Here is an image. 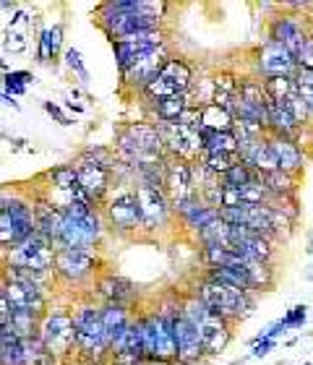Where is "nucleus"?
<instances>
[{
  "label": "nucleus",
  "instance_id": "obj_1",
  "mask_svg": "<svg viewBox=\"0 0 313 365\" xmlns=\"http://www.w3.org/2000/svg\"><path fill=\"white\" fill-rule=\"evenodd\" d=\"M165 14H168V3L162 0H107L94 11V21L113 42V39L162 29Z\"/></svg>",
  "mask_w": 313,
  "mask_h": 365
},
{
  "label": "nucleus",
  "instance_id": "obj_2",
  "mask_svg": "<svg viewBox=\"0 0 313 365\" xmlns=\"http://www.w3.org/2000/svg\"><path fill=\"white\" fill-rule=\"evenodd\" d=\"M71 319H73V331H76L73 358L81 365L110 363V342L102 327L100 303L92 295H78L71 303Z\"/></svg>",
  "mask_w": 313,
  "mask_h": 365
},
{
  "label": "nucleus",
  "instance_id": "obj_3",
  "mask_svg": "<svg viewBox=\"0 0 313 365\" xmlns=\"http://www.w3.org/2000/svg\"><path fill=\"white\" fill-rule=\"evenodd\" d=\"M107 225L100 206L71 204L63 209L61 235L55 240V251H100L107 237Z\"/></svg>",
  "mask_w": 313,
  "mask_h": 365
},
{
  "label": "nucleus",
  "instance_id": "obj_4",
  "mask_svg": "<svg viewBox=\"0 0 313 365\" xmlns=\"http://www.w3.org/2000/svg\"><path fill=\"white\" fill-rule=\"evenodd\" d=\"M115 160L128 168H149L165 160V144H162L160 128L152 120L125 123L115 130L113 138Z\"/></svg>",
  "mask_w": 313,
  "mask_h": 365
},
{
  "label": "nucleus",
  "instance_id": "obj_5",
  "mask_svg": "<svg viewBox=\"0 0 313 365\" xmlns=\"http://www.w3.org/2000/svg\"><path fill=\"white\" fill-rule=\"evenodd\" d=\"M78 178V185L94 206H102L113 188V170L118 165L113 146H86L68 162Z\"/></svg>",
  "mask_w": 313,
  "mask_h": 365
},
{
  "label": "nucleus",
  "instance_id": "obj_6",
  "mask_svg": "<svg viewBox=\"0 0 313 365\" xmlns=\"http://www.w3.org/2000/svg\"><path fill=\"white\" fill-rule=\"evenodd\" d=\"M3 267L14 269V272L29 277V279L39 282L42 287H53L55 284V248L53 243L42 235H29L24 243L3 253Z\"/></svg>",
  "mask_w": 313,
  "mask_h": 365
},
{
  "label": "nucleus",
  "instance_id": "obj_7",
  "mask_svg": "<svg viewBox=\"0 0 313 365\" xmlns=\"http://www.w3.org/2000/svg\"><path fill=\"white\" fill-rule=\"evenodd\" d=\"M191 292H196L209 305V311L217 313L220 319H225L232 327H237L245 319H251L253 311H256V303H259L256 292H243V289L227 287V284H220V282L209 279V277H201V279L193 282Z\"/></svg>",
  "mask_w": 313,
  "mask_h": 365
},
{
  "label": "nucleus",
  "instance_id": "obj_8",
  "mask_svg": "<svg viewBox=\"0 0 313 365\" xmlns=\"http://www.w3.org/2000/svg\"><path fill=\"white\" fill-rule=\"evenodd\" d=\"M180 313L196 327L207 358H217L220 352L227 350L230 339H232V329L235 327L227 324L225 319H220L217 313L209 311V305L204 303L196 292H191V289L180 292Z\"/></svg>",
  "mask_w": 313,
  "mask_h": 365
},
{
  "label": "nucleus",
  "instance_id": "obj_9",
  "mask_svg": "<svg viewBox=\"0 0 313 365\" xmlns=\"http://www.w3.org/2000/svg\"><path fill=\"white\" fill-rule=\"evenodd\" d=\"M141 339H144V358L146 363L157 365H178L175 350V321L157 313V308L136 311Z\"/></svg>",
  "mask_w": 313,
  "mask_h": 365
},
{
  "label": "nucleus",
  "instance_id": "obj_10",
  "mask_svg": "<svg viewBox=\"0 0 313 365\" xmlns=\"http://www.w3.org/2000/svg\"><path fill=\"white\" fill-rule=\"evenodd\" d=\"M105 272L100 251H55V284L66 289L92 287Z\"/></svg>",
  "mask_w": 313,
  "mask_h": 365
},
{
  "label": "nucleus",
  "instance_id": "obj_11",
  "mask_svg": "<svg viewBox=\"0 0 313 365\" xmlns=\"http://www.w3.org/2000/svg\"><path fill=\"white\" fill-rule=\"evenodd\" d=\"M37 336L42 339L47 352H50L58 363H68V360H73L76 331H73V319H71V305L50 303L47 313L39 319Z\"/></svg>",
  "mask_w": 313,
  "mask_h": 365
},
{
  "label": "nucleus",
  "instance_id": "obj_12",
  "mask_svg": "<svg viewBox=\"0 0 313 365\" xmlns=\"http://www.w3.org/2000/svg\"><path fill=\"white\" fill-rule=\"evenodd\" d=\"M102 217L110 232L123 237L138 235V201L136 190L128 182H113V188L102 201Z\"/></svg>",
  "mask_w": 313,
  "mask_h": 365
},
{
  "label": "nucleus",
  "instance_id": "obj_13",
  "mask_svg": "<svg viewBox=\"0 0 313 365\" xmlns=\"http://www.w3.org/2000/svg\"><path fill=\"white\" fill-rule=\"evenodd\" d=\"M0 284L6 289V297L14 311H29L42 319L50 308V289L42 287L39 282L29 279V277H24V274L14 272V269L3 267Z\"/></svg>",
  "mask_w": 313,
  "mask_h": 365
},
{
  "label": "nucleus",
  "instance_id": "obj_14",
  "mask_svg": "<svg viewBox=\"0 0 313 365\" xmlns=\"http://www.w3.org/2000/svg\"><path fill=\"white\" fill-rule=\"evenodd\" d=\"M29 235H34V201L24 193H14L0 214V251H11Z\"/></svg>",
  "mask_w": 313,
  "mask_h": 365
},
{
  "label": "nucleus",
  "instance_id": "obj_15",
  "mask_svg": "<svg viewBox=\"0 0 313 365\" xmlns=\"http://www.w3.org/2000/svg\"><path fill=\"white\" fill-rule=\"evenodd\" d=\"M138 201V232L141 235H160L175 222L173 206L165 190L146 188V185H133Z\"/></svg>",
  "mask_w": 313,
  "mask_h": 365
},
{
  "label": "nucleus",
  "instance_id": "obj_16",
  "mask_svg": "<svg viewBox=\"0 0 313 365\" xmlns=\"http://www.w3.org/2000/svg\"><path fill=\"white\" fill-rule=\"evenodd\" d=\"M193 81V66L183 58H175L170 55V61L165 63V68L157 73L152 84L146 86L138 97L144 102H157V99L165 97H175V94H188Z\"/></svg>",
  "mask_w": 313,
  "mask_h": 365
},
{
  "label": "nucleus",
  "instance_id": "obj_17",
  "mask_svg": "<svg viewBox=\"0 0 313 365\" xmlns=\"http://www.w3.org/2000/svg\"><path fill=\"white\" fill-rule=\"evenodd\" d=\"M298 73V63H295V55H290L279 42H272V39H264L251 55V76L259 78V81H267V78L274 76H295Z\"/></svg>",
  "mask_w": 313,
  "mask_h": 365
},
{
  "label": "nucleus",
  "instance_id": "obj_18",
  "mask_svg": "<svg viewBox=\"0 0 313 365\" xmlns=\"http://www.w3.org/2000/svg\"><path fill=\"white\" fill-rule=\"evenodd\" d=\"M42 180L47 182V193H39V196H45L47 201H53V204L61 206V209H66V206H71V204L94 206L92 201H89V196L81 190V185H78V178L71 165H58V168L47 170L45 175H42Z\"/></svg>",
  "mask_w": 313,
  "mask_h": 365
},
{
  "label": "nucleus",
  "instance_id": "obj_19",
  "mask_svg": "<svg viewBox=\"0 0 313 365\" xmlns=\"http://www.w3.org/2000/svg\"><path fill=\"white\" fill-rule=\"evenodd\" d=\"M311 34V24L303 14H292V11H279L277 16L269 19V31L267 39L279 42L290 55H298L306 37Z\"/></svg>",
  "mask_w": 313,
  "mask_h": 365
},
{
  "label": "nucleus",
  "instance_id": "obj_20",
  "mask_svg": "<svg viewBox=\"0 0 313 365\" xmlns=\"http://www.w3.org/2000/svg\"><path fill=\"white\" fill-rule=\"evenodd\" d=\"M89 295L102 305H120L128 311H136L138 305V287L123 274L115 272H102L89 289Z\"/></svg>",
  "mask_w": 313,
  "mask_h": 365
},
{
  "label": "nucleus",
  "instance_id": "obj_21",
  "mask_svg": "<svg viewBox=\"0 0 313 365\" xmlns=\"http://www.w3.org/2000/svg\"><path fill=\"white\" fill-rule=\"evenodd\" d=\"M110 45H113L115 66H118L120 73H125L138 58H144L146 53H152L157 47L168 45V34H165V29H154V31H144V34H133V37L113 39Z\"/></svg>",
  "mask_w": 313,
  "mask_h": 365
},
{
  "label": "nucleus",
  "instance_id": "obj_22",
  "mask_svg": "<svg viewBox=\"0 0 313 365\" xmlns=\"http://www.w3.org/2000/svg\"><path fill=\"white\" fill-rule=\"evenodd\" d=\"M267 105H269V97L259 78L253 76L240 78V91H237V102H235V120L253 123V125L267 130Z\"/></svg>",
  "mask_w": 313,
  "mask_h": 365
},
{
  "label": "nucleus",
  "instance_id": "obj_23",
  "mask_svg": "<svg viewBox=\"0 0 313 365\" xmlns=\"http://www.w3.org/2000/svg\"><path fill=\"white\" fill-rule=\"evenodd\" d=\"M230 248L245 261H256V264H269L274 267L277 259V243L269 237H261L251 232L248 227H235L230 225Z\"/></svg>",
  "mask_w": 313,
  "mask_h": 365
},
{
  "label": "nucleus",
  "instance_id": "obj_24",
  "mask_svg": "<svg viewBox=\"0 0 313 365\" xmlns=\"http://www.w3.org/2000/svg\"><path fill=\"white\" fill-rule=\"evenodd\" d=\"M170 61V50L168 45L165 47H157V50H152V53H146L144 58H138L133 66H130L125 73H120V81H123V89L133 91V94H141V91L146 89V86L152 84L154 78H157V73H160L162 68H165V63Z\"/></svg>",
  "mask_w": 313,
  "mask_h": 365
},
{
  "label": "nucleus",
  "instance_id": "obj_25",
  "mask_svg": "<svg viewBox=\"0 0 313 365\" xmlns=\"http://www.w3.org/2000/svg\"><path fill=\"white\" fill-rule=\"evenodd\" d=\"M144 363H146L144 339H141L138 319L133 316L130 327L110 344V365H144Z\"/></svg>",
  "mask_w": 313,
  "mask_h": 365
},
{
  "label": "nucleus",
  "instance_id": "obj_26",
  "mask_svg": "<svg viewBox=\"0 0 313 365\" xmlns=\"http://www.w3.org/2000/svg\"><path fill=\"white\" fill-rule=\"evenodd\" d=\"M269 146H272V152H274L279 173L292 175V178L303 175L308 157H306V152H303V144H300V141H292V138H282V136H269Z\"/></svg>",
  "mask_w": 313,
  "mask_h": 365
},
{
  "label": "nucleus",
  "instance_id": "obj_27",
  "mask_svg": "<svg viewBox=\"0 0 313 365\" xmlns=\"http://www.w3.org/2000/svg\"><path fill=\"white\" fill-rule=\"evenodd\" d=\"M175 350H178V365H196L201 360H207L201 336L196 331L191 321L180 313V319L175 321Z\"/></svg>",
  "mask_w": 313,
  "mask_h": 365
},
{
  "label": "nucleus",
  "instance_id": "obj_28",
  "mask_svg": "<svg viewBox=\"0 0 313 365\" xmlns=\"http://www.w3.org/2000/svg\"><path fill=\"white\" fill-rule=\"evenodd\" d=\"M303 125L298 123L295 113L290 110L287 102H269L267 105V133L269 136H282L300 141L303 138Z\"/></svg>",
  "mask_w": 313,
  "mask_h": 365
},
{
  "label": "nucleus",
  "instance_id": "obj_29",
  "mask_svg": "<svg viewBox=\"0 0 313 365\" xmlns=\"http://www.w3.org/2000/svg\"><path fill=\"white\" fill-rule=\"evenodd\" d=\"M237 157L243 162L245 168H251L256 175H269V173H277V160H274V152H272V146H269V136H261L251 144H245L237 149Z\"/></svg>",
  "mask_w": 313,
  "mask_h": 365
},
{
  "label": "nucleus",
  "instance_id": "obj_30",
  "mask_svg": "<svg viewBox=\"0 0 313 365\" xmlns=\"http://www.w3.org/2000/svg\"><path fill=\"white\" fill-rule=\"evenodd\" d=\"M34 201V232L42 237H47L50 243L55 245L58 235H61V225H63V209L55 206L53 201H47L45 196H31Z\"/></svg>",
  "mask_w": 313,
  "mask_h": 365
},
{
  "label": "nucleus",
  "instance_id": "obj_31",
  "mask_svg": "<svg viewBox=\"0 0 313 365\" xmlns=\"http://www.w3.org/2000/svg\"><path fill=\"white\" fill-rule=\"evenodd\" d=\"M240 78L235 71H214V105L227 110L235 118V102L240 91Z\"/></svg>",
  "mask_w": 313,
  "mask_h": 365
},
{
  "label": "nucleus",
  "instance_id": "obj_32",
  "mask_svg": "<svg viewBox=\"0 0 313 365\" xmlns=\"http://www.w3.org/2000/svg\"><path fill=\"white\" fill-rule=\"evenodd\" d=\"M63 39H66V29H63V24H53V26H45V29L39 31L37 61L42 63V66H55V63L61 61Z\"/></svg>",
  "mask_w": 313,
  "mask_h": 365
},
{
  "label": "nucleus",
  "instance_id": "obj_33",
  "mask_svg": "<svg viewBox=\"0 0 313 365\" xmlns=\"http://www.w3.org/2000/svg\"><path fill=\"white\" fill-rule=\"evenodd\" d=\"M144 107L149 110L152 123H175L188 110V97L185 94H175V97H165L157 99V102H146Z\"/></svg>",
  "mask_w": 313,
  "mask_h": 365
},
{
  "label": "nucleus",
  "instance_id": "obj_34",
  "mask_svg": "<svg viewBox=\"0 0 313 365\" xmlns=\"http://www.w3.org/2000/svg\"><path fill=\"white\" fill-rule=\"evenodd\" d=\"M100 316H102V327H105L107 342L113 344L115 339L130 327V321H133L136 311H128V308H120V305H102L100 303Z\"/></svg>",
  "mask_w": 313,
  "mask_h": 365
},
{
  "label": "nucleus",
  "instance_id": "obj_35",
  "mask_svg": "<svg viewBox=\"0 0 313 365\" xmlns=\"http://www.w3.org/2000/svg\"><path fill=\"white\" fill-rule=\"evenodd\" d=\"M217 220H220V209H212V206H207L204 201L193 204L188 212L178 217L180 227H183L185 232H191V235H199L201 230H207L209 225H212V222H217Z\"/></svg>",
  "mask_w": 313,
  "mask_h": 365
},
{
  "label": "nucleus",
  "instance_id": "obj_36",
  "mask_svg": "<svg viewBox=\"0 0 313 365\" xmlns=\"http://www.w3.org/2000/svg\"><path fill=\"white\" fill-rule=\"evenodd\" d=\"M29 26H31V16L26 11H16L6 29V47L11 53H24L29 47Z\"/></svg>",
  "mask_w": 313,
  "mask_h": 365
},
{
  "label": "nucleus",
  "instance_id": "obj_37",
  "mask_svg": "<svg viewBox=\"0 0 313 365\" xmlns=\"http://www.w3.org/2000/svg\"><path fill=\"white\" fill-rule=\"evenodd\" d=\"M188 107H204L214 105V73L212 71H201L196 73L193 71V81H191V89H188Z\"/></svg>",
  "mask_w": 313,
  "mask_h": 365
},
{
  "label": "nucleus",
  "instance_id": "obj_38",
  "mask_svg": "<svg viewBox=\"0 0 313 365\" xmlns=\"http://www.w3.org/2000/svg\"><path fill=\"white\" fill-rule=\"evenodd\" d=\"M298 180L300 178L284 175L279 170L264 175V185H267L269 196L277 198V201H282V198H298Z\"/></svg>",
  "mask_w": 313,
  "mask_h": 365
},
{
  "label": "nucleus",
  "instance_id": "obj_39",
  "mask_svg": "<svg viewBox=\"0 0 313 365\" xmlns=\"http://www.w3.org/2000/svg\"><path fill=\"white\" fill-rule=\"evenodd\" d=\"M8 331L16 334L19 339H31V336H37L39 331V316L29 311H14L11 308V316H8Z\"/></svg>",
  "mask_w": 313,
  "mask_h": 365
},
{
  "label": "nucleus",
  "instance_id": "obj_40",
  "mask_svg": "<svg viewBox=\"0 0 313 365\" xmlns=\"http://www.w3.org/2000/svg\"><path fill=\"white\" fill-rule=\"evenodd\" d=\"M201 141H204V154H237L235 133H217V130L201 128Z\"/></svg>",
  "mask_w": 313,
  "mask_h": 365
},
{
  "label": "nucleus",
  "instance_id": "obj_41",
  "mask_svg": "<svg viewBox=\"0 0 313 365\" xmlns=\"http://www.w3.org/2000/svg\"><path fill=\"white\" fill-rule=\"evenodd\" d=\"M232 125H235V118L227 110H222L217 105H209L201 110V128L217 130V133H230Z\"/></svg>",
  "mask_w": 313,
  "mask_h": 365
},
{
  "label": "nucleus",
  "instance_id": "obj_42",
  "mask_svg": "<svg viewBox=\"0 0 313 365\" xmlns=\"http://www.w3.org/2000/svg\"><path fill=\"white\" fill-rule=\"evenodd\" d=\"M21 350H24V365H61L47 352V347L42 344L39 336L21 339Z\"/></svg>",
  "mask_w": 313,
  "mask_h": 365
},
{
  "label": "nucleus",
  "instance_id": "obj_43",
  "mask_svg": "<svg viewBox=\"0 0 313 365\" xmlns=\"http://www.w3.org/2000/svg\"><path fill=\"white\" fill-rule=\"evenodd\" d=\"M0 365H24L21 339L11 331H0Z\"/></svg>",
  "mask_w": 313,
  "mask_h": 365
},
{
  "label": "nucleus",
  "instance_id": "obj_44",
  "mask_svg": "<svg viewBox=\"0 0 313 365\" xmlns=\"http://www.w3.org/2000/svg\"><path fill=\"white\" fill-rule=\"evenodd\" d=\"M261 84H264L269 102H287L290 94L295 91V76H274L261 81Z\"/></svg>",
  "mask_w": 313,
  "mask_h": 365
},
{
  "label": "nucleus",
  "instance_id": "obj_45",
  "mask_svg": "<svg viewBox=\"0 0 313 365\" xmlns=\"http://www.w3.org/2000/svg\"><path fill=\"white\" fill-rule=\"evenodd\" d=\"M29 84H34V73H29V71H8L6 76H3V91L14 99L24 97Z\"/></svg>",
  "mask_w": 313,
  "mask_h": 365
},
{
  "label": "nucleus",
  "instance_id": "obj_46",
  "mask_svg": "<svg viewBox=\"0 0 313 365\" xmlns=\"http://www.w3.org/2000/svg\"><path fill=\"white\" fill-rule=\"evenodd\" d=\"M199 160L212 175L222 178L230 168H235L237 162H240V157H237V154H201Z\"/></svg>",
  "mask_w": 313,
  "mask_h": 365
},
{
  "label": "nucleus",
  "instance_id": "obj_47",
  "mask_svg": "<svg viewBox=\"0 0 313 365\" xmlns=\"http://www.w3.org/2000/svg\"><path fill=\"white\" fill-rule=\"evenodd\" d=\"M295 89H298L303 105H306L308 118H311L313 125V71H298L295 73Z\"/></svg>",
  "mask_w": 313,
  "mask_h": 365
},
{
  "label": "nucleus",
  "instance_id": "obj_48",
  "mask_svg": "<svg viewBox=\"0 0 313 365\" xmlns=\"http://www.w3.org/2000/svg\"><path fill=\"white\" fill-rule=\"evenodd\" d=\"M253 178H256V173H253L251 168H245L243 162H237L235 168H230L227 173L222 175V182L230 185V188H243V185H248Z\"/></svg>",
  "mask_w": 313,
  "mask_h": 365
},
{
  "label": "nucleus",
  "instance_id": "obj_49",
  "mask_svg": "<svg viewBox=\"0 0 313 365\" xmlns=\"http://www.w3.org/2000/svg\"><path fill=\"white\" fill-rule=\"evenodd\" d=\"M63 63H66V68L68 71H73V76H76L81 84L89 81V71H86L84 58H81V53H78L76 47H68V50L63 53Z\"/></svg>",
  "mask_w": 313,
  "mask_h": 365
},
{
  "label": "nucleus",
  "instance_id": "obj_50",
  "mask_svg": "<svg viewBox=\"0 0 313 365\" xmlns=\"http://www.w3.org/2000/svg\"><path fill=\"white\" fill-rule=\"evenodd\" d=\"M282 321L287 324V329H290V331H292V329H303V324L308 321V305H303V303L292 305L290 311L282 316Z\"/></svg>",
  "mask_w": 313,
  "mask_h": 365
},
{
  "label": "nucleus",
  "instance_id": "obj_51",
  "mask_svg": "<svg viewBox=\"0 0 313 365\" xmlns=\"http://www.w3.org/2000/svg\"><path fill=\"white\" fill-rule=\"evenodd\" d=\"M295 63H298V71H313V29L300 47V53L295 55Z\"/></svg>",
  "mask_w": 313,
  "mask_h": 365
},
{
  "label": "nucleus",
  "instance_id": "obj_52",
  "mask_svg": "<svg viewBox=\"0 0 313 365\" xmlns=\"http://www.w3.org/2000/svg\"><path fill=\"white\" fill-rule=\"evenodd\" d=\"M42 110H45L47 115H53V118L61 123V125H71V123H76V120H71L68 115L63 113L61 105H55V102H50V99H47V102H42Z\"/></svg>",
  "mask_w": 313,
  "mask_h": 365
},
{
  "label": "nucleus",
  "instance_id": "obj_53",
  "mask_svg": "<svg viewBox=\"0 0 313 365\" xmlns=\"http://www.w3.org/2000/svg\"><path fill=\"white\" fill-rule=\"evenodd\" d=\"M274 347H277L274 339H261V342L251 344V358H267V355L274 350Z\"/></svg>",
  "mask_w": 313,
  "mask_h": 365
},
{
  "label": "nucleus",
  "instance_id": "obj_54",
  "mask_svg": "<svg viewBox=\"0 0 313 365\" xmlns=\"http://www.w3.org/2000/svg\"><path fill=\"white\" fill-rule=\"evenodd\" d=\"M8 316H11V303H8L6 297V289L0 284V331H6L8 327Z\"/></svg>",
  "mask_w": 313,
  "mask_h": 365
},
{
  "label": "nucleus",
  "instance_id": "obj_55",
  "mask_svg": "<svg viewBox=\"0 0 313 365\" xmlns=\"http://www.w3.org/2000/svg\"><path fill=\"white\" fill-rule=\"evenodd\" d=\"M11 196H14V190L0 188V214H3V209H6V206H8V201H11Z\"/></svg>",
  "mask_w": 313,
  "mask_h": 365
},
{
  "label": "nucleus",
  "instance_id": "obj_56",
  "mask_svg": "<svg viewBox=\"0 0 313 365\" xmlns=\"http://www.w3.org/2000/svg\"><path fill=\"white\" fill-rule=\"evenodd\" d=\"M306 253H311V256H313V230H311V235H308V245H306Z\"/></svg>",
  "mask_w": 313,
  "mask_h": 365
},
{
  "label": "nucleus",
  "instance_id": "obj_57",
  "mask_svg": "<svg viewBox=\"0 0 313 365\" xmlns=\"http://www.w3.org/2000/svg\"><path fill=\"white\" fill-rule=\"evenodd\" d=\"M66 107H68V110H73V113H81V110H84L81 105H73V102H66Z\"/></svg>",
  "mask_w": 313,
  "mask_h": 365
},
{
  "label": "nucleus",
  "instance_id": "obj_58",
  "mask_svg": "<svg viewBox=\"0 0 313 365\" xmlns=\"http://www.w3.org/2000/svg\"><path fill=\"white\" fill-rule=\"evenodd\" d=\"M0 68L6 71V73H8V71H11V68H8V66H6V61H0Z\"/></svg>",
  "mask_w": 313,
  "mask_h": 365
},
{
  "label": "nucleus",
  "instance_id": "obj_59",
  "mask_svg": "<svg viewBox=\"0 0 313 365\" xmlns=\"http://www.w3.org/2000/svg\"><path fill=\"white\" fill-rule=\"evenodd\" d=\"M308 279H311V282H313V267H311V272H308Z\"/></svg>",
  "mask_w": 313,
  "mask_h": 365
}]
</instances>
